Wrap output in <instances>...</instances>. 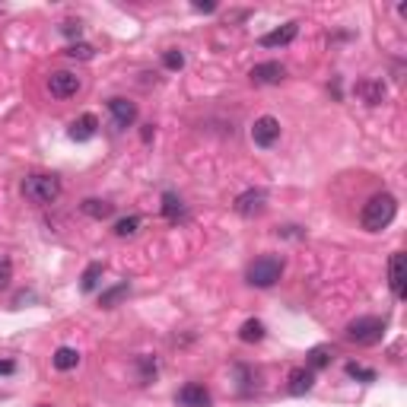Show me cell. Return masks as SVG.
<instances>
[{
    "mask_svg": "<svg viewBox=\"0 0 407 407\" xmlns=\"http://www.w3.org/2000/svg\"><path fill=\"white\" fill-rule=\"evenodd\" d=\"M137 366H140V379H143V382L156 379L159 366H156V360H153V356H140V360H137Z\"/></svg>",
    "mask_w": 407,
    "mask_h": 407,
    "instance_id": "cb8c5ba5",
    "label": "cell"
},
{
    "mask_svg": "<svg viewBox=\"0 0 407 407\" xmlns=\"http://www.w3.org/2000/svg\"><path fill=\"white\" fill-rule=\"evenodd\" d=\"M67 57H80V61H89L93 57V45H86V42H73L67 48Z\"/></svg>",
    "mask_w": 407,
    "mask_h": 407,
    "instance_id": "484cf974",
    "label": "cell"
},
{
    "mask_svg": "<svg viewBox=\"0 0 407 407\" xmlns=\"http://www.w3.org/2000/svg\"><path fill=\"white\" fill-rule=\"evenodd\" d=\"M48 89L54 99H70V95L80 93V76L70 73V70H54L48 76Z\"/></svg>",
    "mask_w": 407,
    "mask_h": 407,
    "instance_id": "52a82bcc",
    "label": "cell"
},
{
    "mask_svg": "<svg viewBox=\"0 0 407 407\" xmlns=\"http://www.w3.org/2000/svg\"><path fill=\"white\" fill-rule=\"evenodd\" d=\"M175 404L178 407H210V391L201 385V382H188V385L178 388Z\"/></svg>",
    "mask_w": 407,
    "mask_h": 407,
    "instance_id": "9c48e42d",
    "label": "cell"
},
{
    "mask_svg": "<svg viewBox=\"0 0 407 407\" xmlns=\"http://www.w3.org/2000/svg\"><path fill=\"white\" fill-rule=\"evenodd\" d=\"M248 283L258 286V290H267V286H273L280 277H283V258H277V254H264V258L252 261L245 271Z\"/></svg>",
    "mask_w": 407,
    "mask_h": 407,
    "instance_id": "7a4b0ae2",
    "label": "cell"
},
{
    "mask_svg": "<svg viewBox=\"0 0 407 407\" xmlns=\"http://www.w3.org/2000/svg\"><path fill=\"white\" fill-rule=\"evenodd\" d=\"M10 280H13V264H10V258H6V254H0V290H6V286H10Z\"/></svg>",
    "mask_w": 407,
    "mask_h": 407,
    "instance_id": "83f0119b",
    "label": "cell"
},
{
    "mask_svg": "<svg viewBox=\"0 0 407 407\" xmlns=\"http://www.w3.org/2000/svg\"><path fill=\"white\" fill-rule=\"evenodd\" d=\"M394 213H398V201H394V194H375V197H369L366 207H362L360 223H362L366 232H382V229L394 220Z\"/></svg>",
    "mask_w": 407,
    "mask_h": 407,
    "instance_id": "6da1fadb",
    "label": "cell"
},
{
    "mask_svg": "<svg viewBox=\"0 0 407 407\" xmlns=\"http://www.w3.org/2000/svg\"><path fill=\"white\" fill-rule=\"evenodd\" d=\"M286 76V67L280 61H264V64H254L252 67V83H258V86H273V83H280Z\"/></svg>",
    "mask_w": 407,
    "mask_h": 407,
    "instance_id": "8fae6325",
    "label": "cell"
},
{
    "mask_svg": "<svg viewBox=\"0 0 407 407\" xmlns=\"http://www.w3.org/2000/svg\"><path fill=\"white\" fill-rule=\"evenodd\" d=\"M252 140H254L258 146H264V150H267V146H273V143L280 140V121L271 118V114L258 118V121L252 124Z\"/></svg>",
    "mask_w": 407,
    "mask_h": 407,
    "instance_id": "ba28073f",
    "label": "cell"
},
{
    "mask_svg": "<svg viewBox=\"0 0 407 407\" xmlns=\"http://www.w3.org/2000/svg\"><path fill=\"white\" fill-rule=\"evenodd\" d=\"M163 213H165V220H182L184 216V204H182V197L178 194H172V191H165L163 194Z\"/></svg>",
    "mask_w": 407,
    "mask_h": 407,
    "instance_id": "d6986e66",
    "label": "cell"
},
{
    "mask_svg": "<svg viewBox=\"0 0 407 407\" xmlns=\"http://www.w3.org/2000/svg\"><path fill=\"white\" fill-rule=\"evenodd\" d=\"M347 375L350 379H362V382H375V372L366 366H360V362H347Z\"/></svg>",
    "mask_w": 407,
    "mask_h": 407,
    "instance_id": "d4e9b609",
    "label": "cell"
},
{
    "mask_svg": "<svg viewBox=\"0 0 407 407\" xmlns=\"http://www.w3.org/2000/svg\"><path fill=\"white\" fill-rule=\"evenodd\" d=\"M312 385H315V372H312L309 366H299L290 372V385H286V391L293 394V398H302V394L312 391Z\"/></svg>",
    "mask_w": 407,
    "mask_h": 407,
    "instance_id": "7c38bea8",
    "label": "cell"
},
{
    "mask_svg": "<svg viewBox=\"0 0 407 407\" xmlns=\"http://www.w3.org/2000/svg\"><path fill=\"white\" fill-rule=\"evenodd\" d=\"M108 114H112V124L118 131H127L137 121V105L131 99H124V95H114V99H108Z\"/></svg>",
    "mask_w": 407,
    "mask_h": 407,
    "instance_id": "5b68a950",
    "label": "cell"
},
{
    "mask_svg": "<svg viewBox=\"0 0 407 407\" xmlns=\"http://www.w3.org/2000/svg\"><path fill=\"white\" fill-rule=\"evenodd\" d=\"M137 229H140V216H137V213L121 216V220L114 223V235H118V239H127V235H137Z\"/></svg>",
    "mask_w": 407,
    "mask_h": 407,
    "instance_id": "44dd1931",
    "label": "cell"
},
{
    "mask_svg": "<svg viewBox=\"0 0 407 407\" xmlns=\"http://www.w3.org/2000/svg\"><path fill=\"white\" fill-rule=\"evenodd\" d=\"M61 32H64V35H80L83 25H80V23H73V19H67V23H61Z\"/></svg>",
    "mask_w": 407,
    "mask_h": 407,
    "instance_id": "f1b7e54d",
    "label": "cell"
},
{
    "mask_svg": "<svg viewBox=\"0 0 407 407\" xmlns=\"http://www.w3.org/2000/svg\"><path fill=\"white\" fill-rule=\"evenodd\" d=\"M80 210L86 216H93V220H105V216L114 213V207L108 201H99V197H86V201L80 204Z\"/></svg>",
    "mask_w": 407,
    "mask_h": 407,
    "instance_id": "e0dca14e",
    "label": "cell"
},
{
    "mask_svg": "<svg viewBox=\"0 0 407 407\" xmlns=\"http://www.w3.org/2000/svg\"><path fill=\"white\" fill-rule=\"evenodd\" d=\"M95 127H99V121H95V114H80V118L70 124V137L73 140H93L95 137Z\"/></svg>",
    "mask_w": 407,
    "mask_h": 407,
    "instance_id": "5bb4252c",
    "label": "cell"
},
{
    "mask_svg": "<svg viewBox=\"0 0 407 407\" xmlns=\"http://www.w3.org/2000/svg\"><path fill=\"white\" fill-rule=\"evenodd\" d=\"M163 64H165L169 70H182V67H184V54L172 48V51H165V54H163Z\"/></svg>",
    "mask_w": 407,
    "mask_h": 407,
    "instance_id": "4316f807",
    "label": "cell"
},
{
    "mask_svg": "<svg viewBox=\"0 0 407 407\" xmlns=\"http://www.w3.org/2000/svg\"><path fill=\"white\" fill-rule=\"evenodd\" d=\"M382 334H385V322L375 315H362V318H353L347 324V341L360 343V347H369V343H379Z\"/></svg>",
    "mask_w": 407,
    "mask_h": 407,
    "instance_id": "277c9868",
    "label": "cell"
},
{
    "mask_svg": "<svg viewBox=\"0 0 407 407\" xmlns=\"http://www.w3.org/2000/svg\"><path fill=\"white\" fill-rule=\"evenodd\" d=\"M309 369L315 372V369H324L331 362V347H315V350H309Z\"/></svg>",
    "mask_w": 407,
    "mask_h": 407,
    "instance_id": "603a6c76",
    "label": "cell"
},
{
    "mask_svg": "<svg viewBox=\"0 0 407 407\" xmlns=\"http://www.w3.org/2000/svg\"><path fill=\"white\" fill-rule=\"evenodd\" d=\"M127 290H131L127 283L112 286V290H105V293L99 296V305H102V309H114V305H118V299H121V296H127Z\"/></svg>",
    "mask_w": 407,
    "mask_h": 407,
    "instance_id": "7402d4cb",
    "label": "cell"
},
{
    "mask_svg": "<svg viewBox=\"0 0 407 407\" xmlns=\"http://www.w3.org/2000/svg\"><path fill=\"white\" fill-rule=\"evenodd\" d=\"M356 93L362 95V102H366V105H379V102L385 99V83H382V80H366V83H360V86H356Z\"/></svg>",
    "mask_w": 407,
    "mask_h": 407,
    "instance_id": "9a60e30c",
    "label": "cell"
},
{
    "mask_svg": "<svg viewBox=\"0 0 407 407\" xmlns=\"http://www.w3.org/2000/svg\"><path fill=\"white\" fill-rule=\"evenodd\" d=\"M13 369H16V362H13V360H0V375H10Z\"/></svg>",
    "mask_w": 407,
    "mask_h": 407,
    "instance_id": "f546056e",
    "label": "cell"
},
{
    "mask_svg": "<svg viewBox=\"0 0 407 407\" xmlns=\"http://www.w3.org/2000/svg\"><path fill=\"white\" fill-rule=\"evenodd\" d=\"M388 286L398 299L407 296V258L404 252H394L391 261H388Z\"/></svg>",
    "mask_w": 407,
    "mask_h": 407,
    "instance_id": "8992f818",
    "label": "cell"
},
{
    "mask_svg": "<svg viewBox=\"0 0 407 407\" xmlns=\"http://www.w3.org/2000/svg\"><path fill=\"white\" fill-rule=\"evenodd\" d=\"M296 35H299V23H283L280 29L264 32V35H261V45H264V48H283V45H290Z\"/></svg>",
    "mask_w": 407,
    "mask_h": 407,
    "instance_id": "4fadbf2b",
    "label": "cell"
},
{
    "mask_svg": "<svg viewBox=\"0 0 407 407\" xmlns=\"http://www.w3.org/2000/svg\"><path fill=\"white\" fill-rule=\"evenodd\" d=\"M102 271H105V264H102V261H93V264L83 271V277H80V290H83V293H93L95 286H99Z\"/></svg>",
    "mask_w": 407,
    "mask_h": 407,
    "instance_id": "ffe728a7",
    "label": "cell"
},
{
    "mask_svg": "<svg viewBox=\"0 0 407 407\" xmlns=\"http://www.w3.org/2000/svg\"><path fill=\"white\" fill-rule=\"evenodd\" d=\"M194 10H197V13H213L216 4H194Z\"/></svg>",
    "mask_w": 407,
    "mask_h": 407,
    "instance_id": "4dcf8cb0",
    "label": "cell"
},
{
    "mask_svg": "<svg viewBox=\"0 0 407 407\" xmlns=\"http://www.w3.org/2000/svg\"><path fill=\"white\" fill-rule=\"evenodd\" d=\"M239 341H242V343H258V341H264V324H261L258 318H248V322L239 328Z\"/></svg>",
    "mask_w": 407,
    "mask_h": 407,
    "instance_id": "ac0fdd59",
    "label": "cell"
},
{
    "mask_svg": "<svg viewBox=\"0 0 407 407\" xmlns=\"http://www.w3.org/2000/svg\"><path fill=\"white\" fill-rule=\"evenodd\" d=\"M51 362H54L57 372H70V369H76V362H80V353H76L73 347H57Z\"/></svg>",
    "mask_w": 407,
    "mask_h": 407,
    "instance_id": "2e32d148",
    "label": "cell"
},
{
    "mask_svg": "<svg viewBox=\"0 0 407 407\" xmlns=\"http://www.w3.org/2000/svg\"><path fill=\"white\" fill-rule=\"evenodd\" d=\"M264 207H267V191H261V188H248L245 194L235 197V213L239 216H254Z\"/></svg>",
    "mask_w": 407,
    "mask_h": 407,
    "instance_id": "30bf717a",
    "label": "cell"
},
{
    "mask_svg": "<svg viewBox=\"0 0 407 407\" xmlns=\"http://www.w3.org/2000/svg\"><path fill=\"white\" fill-rule=\"evenodd\" d=\"M23 194L32 204H54L61 197V178L57 175H29L23 178Z\"/></svg>",
    "mask_w": 407,
    "mask_h": 407,
    "instance_id": "3957f363",
    "label": "cell"
}]
</instances>
